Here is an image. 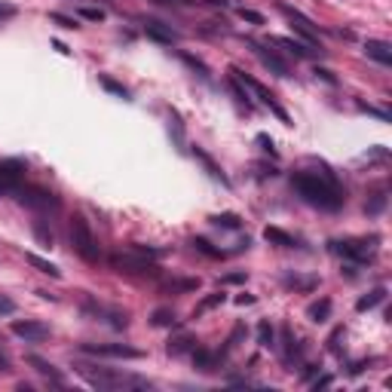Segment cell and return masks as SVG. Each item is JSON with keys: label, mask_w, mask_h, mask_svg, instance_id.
Masks as SVG:
<instances>
[{"label": "cell", "mask_w": 392, "mask_h": 392, "mask_svg": "<svg viewBox=\"0 0 392 392\" xmlns=\"http://www.w3.org/2000/svg\"><path fill=\"white\" fill-rule=\"evenodd\" d=\"M313 166H316L313 172H307V169L294 172L291 187L298 190V196L307 202V206H316L322 212H337L346 202L343 184L337 181V175L325 163H313Z\"/></svg>", "instance_id": "1"}, {"label": "cell", "mask_w": 392, "mask_h": 392, "mask_svg": "<svg viewBox=\"0 0 392 392\" xmlns=\"http://www.w3.org/2000/svg\"><path fill=\"white\" fill-rule=\"evenodd\" d=\"M77 374L89 380L98 389H150V380L135 377V374H123L117 368H102V365L77 362Z\"/></svg>", "instance_id": "2"}, {"label": "cell", "mask_w": 392, "mask_h": 392, "mask_svg": "<svg viewBox=\"0 0 392 392\" xmlns=\"http://www.w3.org/2000/svg\"><path fill=\"white\" fill-rule=\"evenodd\" d=\"M80 313L86 319H92V322H102L114 328V331H123V328L129 325V313L123 307H114V304H104V300H95V298H86L83 304H80Z\"/></svg>", "instance_id": "3"}, {"label": "cell", "mask_w": 392, "mask_h": 392, "mask_svg": "<svg viewBox=\"0 0 392 392\" xmlns=\"http://www.w3.org/2000/svg\"><path fill=\"white\" fill-rule=\"evenodd\" d=\"M71 245H74V252L83 257L86 264H98V239L92 233V227H89V221L83 215H74L71 218Z\"/></svg>", "instance_id": "4"}, {"label": "cell", "mask_w": 392, "mask_h": 392, "mask_svg": "<svg viewBox=\"0 0 392 392\" xmlns=\"http://www.w3.org/2000/svg\"><path fill=\"white\" fill-rule=\"evenodd\" d=\"M111 267L117 273H129V276H159V267L154 257L135 252V248H126V252H114L111 255Z\"/></svg>", "instance_id": "5"}, {"label": "cell", "mask_w": 392, "mask_h": 392, "mask_svg": "<svg viewBox=\"0 0 392 392\" xmlns=\"http://www.w3.org/2000/svg\"><path fill=\"white\" fill-rule=\"evenodd\" d=\"M377 243H380V236L337 239V243H331V252L346 257V261H353V264H368V261H374V255H377Z\"/></svg>", "instance_id": "6"}, {"label": "cell", "mask_w": 392, "mask_h": 392, "mask_svg": "<svg viewBox=\"0 0 392 392\" xmlns=\"http://www.w3.org/2000/svg\"><path fill=\"white\" fill-rule=\"evenodd\" d=\"M230 74H233V77H236L239 83H243V86H245V89H248V92H252L255 98H261V104H264V108H270V111H273V114H276V117H279L282 123H291V117L282 111V104L276 102V95H273L270 89H267V86L261 83V80H255L252 74H245V71H239V68H230Z\"/></svg>", "instance_id": "7"}, {"label": "cell", "mask_w": 392, "mask_h": 392, "mask_svg": "<svg viewBox=\"0 0 392 392\" xmlns=\"http://www.w3.org/2000/svg\"><path fill=\"white\" fill-rule=\"evenodd\" d=\"M25 172H28V163H25V159H19V157L0 159V196L19 190L25 184Z\"/></svg>", "instance_id": "8"}, {"label": "cell", "mask_w": 392, "mask_h": 392, "mask_svg": "<svg viewBox=\"0 0 392 392\" xmlns=\"http://www.w3.org/2000/svg\"><path fill=\"white\" fill-rule=\"evenodd\" d=\"M16 196H19L22 206L37 209V212H56L61 206V200L52 190H47V187H19Z\"/></svg>", "instance_id": "9"}, {"label": "cell", "mask_w": 392, "mask_h": 392, "mask_svg": "<svg viewBox=\"0 0 392 392\" xmlns=\"http://www.w3.org/2000/svg\"><path fill=\"white\" fill-rule=\"evenodd\" d=\"M279 13H282L285 19L291 22V28L298 31L300 37H304V40L310 43V47H319V49H322V43H319V28H316V25L307 19L304 13L298 10V6H291V4H282V0H279Z\"/></svg>", "instance_id": "10"}, {"label": "cell", "mask_w": 392, "mask_h": 392, "mask_svg": "<svg viewBox=\"0 0 392 392\" xmlns=\"http://www.w3.org/2000/svg\"><path fill=\"white\" fill-rule=\"evenodd\" d=\"M80 353L86 355H102V359H141V350L129 343H83L80 346Z\"/></svg>", "instance_id": "11"}, {"label": "cell", "mask_w": 392, "mask_h": 392, "mask_svg": "<svg viewBox=\"0 0 392 392\" xmlns=\"http://www.w3.org/2000/svg\"><path fill=\"white\" fill-rule=\"evenodd\" d=\"M13 334L22 337V341L37 343V341H47V337H49V325L37 322V319H16V322H13Z\"/></svg>", "instance_id": "12"}, {"label": "cell", "mask_w": 392, "mask_h": 392, "mask_svg": "<svg viewBox=\"0 0 392 392\" xmlns=\"http://www.w3.org/2000/svg\"><path fill=\"white\" fill-rule=\"evenodd\" d=\"M248 47H252V52H255L257 59H261V65H264V68H270L273 74H279V77H288V74H291L288 61H285V59H279L273 49L261 47V43H257V40H248Z\"/></svg>", "instance_id": "13"}, {"label": "cell", "mask_w": 392, "mask_h": 392, "mask_svg": "<svg viewBox=\"0 0 392 392\" xmlns=\"http://www.w3.org/2000/svg\"><path fill=\"white\" fill-rule=\"evenodd\" d=\"M145 34L150 40H157V43H166V47H172V43H178V34L172 25H166V22H159V19H147L145 22Z\"/></svg>", "instance_id": "14"}, {"label": "cell", "mask_w": 392, "mask_h": 392, "mask_svg": "<svg viewBox=\"0 0 392 392\" xmlns=\"http://www.w3.org/2000/svg\"><path fill=\"white\" fill-rule=\"evenodd\" d=\"M28 365H31V368L37 371V374H43V377H47L52 386H65V377H61V371H59L52 362L40 359V355H28Z\"/></svg>", "instance_id": "15"}, {"label": "cell", "mask_w": 392, "mask_h": 392, "mask_svg": "<svg viewBox=\"0 0 392 392\" xmlns=\"http://www.w3.org/2000/svg\"><path fill=\"white\" fill-rule=\"evenodd\" d=\"M276 47H282L285 52H291L294 59H313L316 52H322V49H316V47H310V43H300V40H291V37H273Z\"/></svg>", "instance_id": "16"}, {"label": "cell", "mask_w": 392, "mask_h": 392, "mask_svg": "<svg viewBox=\"0 0 392 392\" xmlns=\"http://www.w3.org/2000/svg\"><path fill=\"white\" fill-rule=\"evenodd\" d=\"M365 56L374 59L383 68L392 65V47H389L386 40H368V43H365Z\"/></svg>", "instance_id": "17"}, {"label": "cell", "mask_w": 392, "mask_h": 392, "mask_svg": "<svg viewBox=\"0 0 392 392\" xmlns=\"http://www.w3.org/2000/svg\"><path fill=\"white\" fill-rule=\"evenodd\" d=\"M193 362H196V368H200V371H215V368L224 365V355H221V350L209 353V350H200V346H196V350H193Z\"/></svg>", "instance_id": "18"}, {"label": "cell", "mask_w": 392, "mask_h": 392, "mask_svg": "<svg viewBox=\"0 0 392 392\" xmlns=\"http://www.w3.org/2000/svg\"><path fill=\"white\" fill-rule=\"evenodd\" d=\"M298 359H300V346H298V341H294L291 328L282 325V362L285 365H294Z\"/></svg>", "instance_id": "19"}, {"label": "cell", "mask_w": 392, "mask_h": 392, "mask_svg": "<svg viewBox=\"0 0 392 392\" xmlns=\"http://www.w3.org/2000/svg\"><path fill=\"white\" fill-rule=\"evenodd\" d=\"M193 157L200 159L202 166H206V172H209L212 178H215V181H221V184H224V187L230 184V178L224 175V169H221V166H218L215 159H212V157H209V154H206V150H202V147H193Z\"/></svg>", "instance_id": "20"}, {"label": "cell", "mask_w": 392, "mask_h": 392, "mask_svg": "<svg viewBox=\"0 0 392 392\" xmlns=\"http://www.w3.org/2000/svg\"><path fill=\"white\" fill-rule=\"evenodd\" d=\"M193 350H196V337L193 334H178L166 346L169 355H187V353H193Z\"/></svg>", "instance_id": "21"}, {"label": "cell", "mask_w": 392, "mask_h": 392, "mask_svg": "<svg viewBox=\"0 0 392 392\" xmlns=\"http://www.w3.org/2000/svg\"><path fill=\"white\" fill-rule=\"evenodd\" d=\"M169 135L175 138V147L184 154L187 138H184V123H181V114H178V111H169Z\"/></svg>", "instance_id": "22"}, {"label": "cell", "mask_w": 392, "mask_h": 392, "mask_svg": "<svg viewBox=\"0 0 392 392\" xmlns=\"http://www.w3.org/2000/svg\"><path fill=\"white\" fill-rule=\"evenodd\" d=\"M307 319L310 322H328V319H331V300L328 298L313 300V304L307 307Z\"/></svg>", "instance_id": "23"}, {"label": "cell", "mask_w": 392, "mask_h": 392, "mask_svg": "<svg viewBox=\"0 0 392 392\" xmlns=\"http://www.w3.org/2000/svg\"><path fill=\"white\" fill-rule=\"evenodd\" d=\"M282 282L288 285V288H300V291H313L316 285H319L316 276H298V273H285Z\"/></svg>", "instance_id": "24"}, {"label": "cell", "mask_w": 392, "mask_h": 392, "mask_svg": "<svg viewBox=\"0 0 392 392\" xmlns=\"http://www.w3.org/2000/svg\"><path fill=\"white\" fill-rule=\"evenodd\" d=\"M264 239H267V243H273V245H282V248H294V245H298V239H294L291 233H285V230H279V227H267Z\"/></svg>", "instance_id": "25"}, {"label": "cell", "mask_w": 392, "mask_h": 392, "mask_svg": "<svg viewBox=\"0 0 392 392\" xmlns=\"http://www.w3.org/2000/svg\"><path fill=\"white\" fill-rule=\"evenodd\" d=\"M383 298H386V288H374V291L365 294V298L355 300V310H359V313H368V310H374L377 304H383Z\"/></svg>", "instance_id": "26"}, {"label": "cell", "mask_w": 392, "mask_h": 392, "mask_svg": "<svg viewBox=\"0 0 392 392\" xmlns=\"http://www.w3.org/2000/svg\"><path fill=\"white\" fill-rule=\"evenodd\" d=\"M25 261H28L31 267H37L40 273L52 276V279H59V276H61V270H59L56 264H52V261H47V257H40V255H34V252H28V255H25Z\"/></svg>", "instance_id": "27"}, {"label": "cell", "mask_w": 392, "mask_h": 392, "mask_svg": "<svg viewBox=\"0 0 392 392\" xmlns=\"http://www.w3.org/2000/svg\"><path fill=\"white\" fill-rule=\"evenodd\" d=\"M224 300H227V294H224V291H215V294H209V298H202V300H200V307L193 310V319H200L202 313H209V310L221 307Z\"/></svg>", "instance_id": "28"}, {"label": "cell", "mask_w": 392, "mask_h": 392, "mask_svg": "<svg viewBox=\"0 0 392 392\" xmlns=\"http://www.w3.org/2000/svg\"><path fill=\"white\" fill-rule=\"evenodd\" d=\"M212 224L221 230H239L243 227V218H239L236 212H221V215H212Z\"/></svg>", "instance_id": "29"}, {"label": "cell", "mask_w": 392, "mask_h": 392, "mask_svg": "<svg viewBox=\"0 0 392 392\" xmlns=\"http://www.w3.org/2000/svg\"><path fill=\"white\" fill-rule=\"evenodd\" d=\"M257 343H261L264 350H270V346H276V331H273L270 319H261V322H257Z\"/></svg>", "instance_id": "30"}, {"label": "cell", "mask_w": 392, "mask_h": 392, "mask_svg": "<svg viewBox=\"0 0 392 392\" xmlns=\"http://www.w3.org/2000/svg\"><path fill=\"white\" fill-rule=\"evenodd\" d=\"M150 322H154L157 328H172L178 322V316H175V310H169V307H159L154 310V316H150Z\"/></svg>", "instance_id": "31"}, {"label": "cell", "mask_w": 392, "mask_h": 392, "mask_svg": "<svg viewBox=\"0 0 392 392\" xmlns=\"http://www.w3.org/2000/svg\"><path fill=\"white\" fill-rule=\"evenodd\" d=\"M178 59H181V61H184V65L190 68V71H196V74H200L202 80H209V65H206V61H202V59L190 56V52H178Z\"/></svg>", "instance_id": "32"}, {"label": "cell", "mask_w": 392, "mask_h": 392, "mask_svg": "<svg viewBox=\"0 0 392 392\" xmlns=\"http://www.w3.org/2000/svg\"><path fill=\"white\" fill-rule=\"evenodd\" d=\"M98 83H102L104 89H108L111 95H117V98H123V102H129V89L123 86V83H117V80H114V77H108V74H102V77H98Z\"/></svg>", "instance_id": "33"}, {"label": "cell", "mask_w": 392, "mask_h": 392, "mask_svg": "<svg viewBox=\"0 0 392 392\" xmlns=\"http://www.w3.org/2000/svg\"><path fill=\"white\" fill-rule=\"evenodd\" d=\"M190 245L196 248V252H202L206 257H224V255H227V252H221V248H215V245L209 243V239H202V236H193V239H190Z\"/></svg>", "instance_id": "34"}, {"label": "cell", "mask_w": 392, "mask_h": 392, "mask_svg": "<svg viewBox=\"0 0 392 392\" xmlns=\"http://www.w3.org/2000/svg\"><path fill=\"white\" fill-rule=\"evenodd\" d=\"M230 89H233V95H236V102H239V104H243V108H245V111H252V95H248V89H245L243 83H239V80H236L233 74H230Z\"/></svg>", "instance_id": "35"}, {"label": "cell", "mask_w": 392, "mask_h": 392, "mask_svg": "<svg viewBox=\"0 0 392 392\" xmlns=\"http://www.w3.org/2000/svg\"><path fill=\"white\" fill-rule=\"evenodd\" d=\"M34 236H37V243L40 245H52V243H56V236H52V230L47 227V221H43V218H37V221H34Z\"/></svg>", "instance_id": "36"}, {"label": "cell", "mask_w": 392, "mask_h": 392, "mask_svg": "<svg viewBox=\"0 0 392 392\" xmlns=\"http://www.w3.org/2000/svg\"><path fill=\"white\" fill-rule=\"evenodd\" d=\"M383 209H386V193H383V190H380V193H374L371 200L365 202V212H368V215H380Z\"/></svg>", "instance_id": "37"}, {"label": "cell", "mask_w": 392, "mask_h": 392, "mask_svg": "<svg viewBox=\"0 0 392 392\" xmlns=\"http://www.w3.org/2000/svg\"><path fill=\"white\" fill-rule=\"evenodd\" d=\"M166 288L169 291H196L200 288V279H172V282H166Z\"/></svg>", "instance_id": "38"}, {"label": "cell", "mask_w": 392, "mask_h": 392, "mask_svg": "<svg viewBox=\"0 0 392 392\" xmlns=\"http://www.w3.org/2000/svg\"><path fill=\"white\" fill-rule=\"evenodd\" d=\"M257 145H261V150H264V154H270V157H276V145H273V138L270 135H267V132H257Z\"/></svg>", "instance_id": "39"}, {"label": "cell", "mask_w": 392, "mask_h": 392, "mask_svg": "<svg viewBox=\"0 0 392 392\" xmlns=\"http://www.w3.org/2000/svg\"><path fill=\"white\" fill-rule=\"evenodd\" d=\"M80 16L89 22H102L104 19V10H95V6H80Z\"/></svg>", "instance_id": "40"}, {"label": "cell", "mask_w": 392, "mask_h": 392, "mask_svg": "<svg viewBox=\"0 0 392 392\" xmlns=\"http://www.w3.org/2000/svg\"><path fill=\"white\" fill-rule=\"evenodd\" d=\"M49 22L61 25V28H80L77 19H68V16H61V13H49Z\"/></svg>", "instance_id": "41"}, {"label": "cell", "mask_w": 392, "mask_h": 392, "mask_svg": "<svg viewBox=\"0 0 392 392\" xmlns=\"http://www.w3.org/2000/svg\"><path fill=\"white\" fill-rule=\"evenodd\" d=\"M239 19H243V22H252V25H264V16L255 13V10H245V6L239 10Z\"/></svg>", "instance_id": "42"}, {"label": "cell", "mask_w": 392, "mask_h": 392, "mask_svg": "<svg viewBox=\"0 0 392 392\" xmlns=\"http://www.w3.org/2000/svg\"><path fill=\"white\" fill-rule=\"evenodd\" d=\"M359 108H362L365 114H371V117H377L380 123H389V114H386V111H380V108H374V104H359Z\"/></svg>", "instance_id": "43"}, {"label": "cell", "mask_w": 392, "mask_h": 392, "mask_svg": "<svg viewBox=\"0 0 392 392\" xmlns=\"http://www.w3.org/2000/svg\"><path fill=\"white\" fill-rule=\"evenodd\" d=\"M10 313H16V300L0 298V316H10Z\"/></svg>", "instance_id": "44"}, {"label": "cell", "mask_w": 392, "mask_h": 392, "mask_svg": "<svg viewBox=\"0 0 392 392\" xmlns=\"http://www.w3.org/2000/svg\"><path fill=\"white\" fill-rule=\"evenodd\" d=\"M313 74H316V77H322V80H325V83H331V86L337 83V77H334V74H331V71H328V68H316V71H313Z\"/></svg>", "instance_id": "45"}, {"label": "cell", "mask_w": 392, "mask_h": 392, "mask_svg": "<svg viewBox=\"0 0 392 392\" xmlns=\"http://www.w3.org/2000/svg\"><path fill=\"white\" fill-rule=\"evenodd\" d=\"M245 279H248L245 273H227L224 276V285H239V282H245Z\"/></svg>", "instance_id": "46"}, {"label": "cell", "mask_w": 392, "mask_h": 392, "mask_svg": "<svg viewBox=\"0 0 392 392\" xmlns=\"http://www.w3.org/2000/svg\"><path fill=\"white\" fill-rule=\"evenodd\" d=\"M16 16V6H10V4H4V0H0V19H13Z\"/></svg>", "instance_id": "47"}, {"label": "cell", "mask_w": 392, "mask_h": 392, "mask_svg": "<svg viewBox=\"0 0 392 392\" xmlns=\"http://www.w3.org/2000/svg\"><path fill=\"white\" fill-rule=\"evenodd\" d=\"M341 337H343V328H337V331L331 334V341H328V343H331V350H334V353H341Z\"/></svg>", "instance_id": "48"}, {"label": "cell", "mask_w": 392, "mask_h": 392, "mask_svg": "<svg viewBox=\"0 0 392 392\" xmlns=\"http://www.w3.org/2000/svg\"><path fill=\"white\" fill-rule=\"evenodd\" d=\"M331 383H334V377H331V374H328V377H319L316 383H313V389L319 392V389H328V386H331Z\"/></svg>", "instance_id": "49"}, {"label": "cell", "mask_w": 392, "mask_h": 392, "mask_svg": "<svg viewBox=\"0 0 392 392\" xmlns=\"http://www.w3.org/2000/svg\"><path fill=\"white\" fill-rule=\"evenodd\" d=\"M236 304H239V307H252V304H255V298H252V294H239Z\"/></svg>", "instance_id": "50"}, {"label": "cell", "mask_w": 392, "mask_h": 392, "mask_svg": "<svg viewBox=\"0 0 392 392\" xmlns=\"http://www.w3.org/2000/svg\"><path fill=\"white\" fill-rule=\"evenodd\" d=\"M157 4H172V0H157ZM178 4H184V0H178Z\"/></svg>", "instance_id": "51"}]
</instances>
